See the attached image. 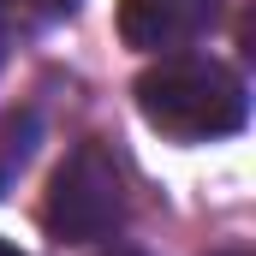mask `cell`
Listing matches in <instances>:
<instances>
[{"instance_id":"7a4b0ae2","label":"cell","mask_w":256,"mask_h":256,"mask_svg":"<svg viewBox=\"0 0 256 256\" xmlns=\"http://www.w3.org/2000/svg\"><path fill=\"white\" fill-rule=\"evenodd\" d=\"M42 220L66 244H102V238L120 232V220H126V185H120V167L108 161L102 143H78L54 167Z\"/></svg>"},{"instance_id":"52a82bcc","label":"cell","mask_w":256,"mask_h":256,"mask_svg":"<svg viewBox=\"0 0 256 256\" xmlns=\"http://www.w3.org/2000/svg\"><path fill=\"white\" fill-rule=\"evenodd\" d=\"M220 256H250V250H220Z\"/></svg>"},{"instance_id":"277c9868","label":"cell","mask_w":256,"mask_h":256,"mask_svg":"<svg viewBox=\"0 0 256 256\" xmlns=\"http://www.w3.org/2000/svg\"><path fill=\"white\" fill-rule=\"evenodd\" d=\"M78 0H0V36H30L48 30L54 18H66Z\"/></svg>"},{"instance_id":"ba28073f","label":"cell","mask_w":256,"mask_h":256,"mask_svg":"<svg viewBox=\"0 0 256 256\" xmlns=\"http://www.w3.org/2000/svg\"><path fill=\"white\" fill-rule=\"evenodd\" d=\"M120 256H126V250H120Z\"/></svg>"},{"instance_id":"3957f363","label":"cell","mask_w":256,"mask_h":256,"mask_svg":"<svg viewBox=\"0 0 256 256\" xmlns=\"http://www.w3.org/2000/svg\"><path fill=\"white\" fill-rule=\"evenodd\" d=\"M214 18H220V0H120V36L126 48L143 54L191 48L214 30Z\"/></svg>"},{"instance_id":"8992f818","label":"cell","mask_w":256,"mask_h":256,"mask_svg":"<svg viewBox=\"0 0 256 256\" xmlns=\"http://www.w3.org/2000/svg\"><path fill=\"white\" fill-rule=\"evenodd\" d=\"M0 256H24V250H18V244H6V238H0Z\"/></svg>"},{"instance_id":"5b68a950","label":"cell","mask_w":256,"mask_h":256,"mask_svg":"<svg viewBox=\"0 0 256 256\" xmlns=\"http://www.w3.org/2000/svg\"><path fill=\"white\" fill-rule=\"evenodd\" d=\"M30 137H36V120H30V114H12V120H0V185H6V173H12V167H24V155H30Z\"/></svg>"},{"instance_id":"6da1fadb","label":"cell","mask_w":256,"mask_h":256,"mask_svg":"<svg viewBox=\"0 0 256 256\" xmlns=\"http://www.w3.org/2000/svg\"><path fill=\"white\" fill-rule=\"evenodd\" d=\"M137 114L161 137L179 143H208V137H232L250 120V96L238 84V72L220 60H196V54H167L137 78Z\"/></svg>"}]
</instances>
